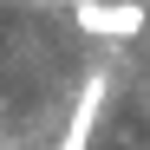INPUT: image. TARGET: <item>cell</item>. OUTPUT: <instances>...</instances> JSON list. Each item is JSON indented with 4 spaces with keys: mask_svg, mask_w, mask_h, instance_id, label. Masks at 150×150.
I'll return each instance as SVG.
<instances>
[{
    "mask_svg": "<svg viewBox=\"0 0 150 150\" xmlns=\"http://www.w3.org/2000/svg\"><path fill=\"white\" fill-rule=\"evenodd\" d=\"M105 91H111V79H105V72H91V79H85V91H79V105H72V124H65L59 150H91L98 111H105Z\"/></svg>",
    "mask_w": 150,
    "mask_h": 150,
    "instance_id": "2",
    "label": "cell"
},
{
    "mask_svg": "<svg viewBox=\"0 0 150 150\" xmlns=\"http://www.w3.org/2000/svg\"><path fill=\"white\" fill-rule=\"evenodd\" d=\"M72 13H79V33H91V39H137L150 20L144 0H79Z\"/></svg>",
    "mask_w": 150,
    "mask_h": 150,
    "instance_id": "1",
    "label": "cell"
}]
</instances>
